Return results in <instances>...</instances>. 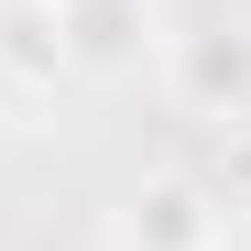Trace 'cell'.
<instances>
[{
	"mask_svg": "<svg viewBox=\"0 0 251 251\" xmlns=\"http://www.w3.org/2000/svg\"><path fill=\"white\" fill-rule=\"evenodd\" d=\"M109 251H229V186L186 175V164L142 175L109 219Z\"/></svg>",
	"mask_w": 251,
	"mask_h": 251,
	"instance_id": "obj_1",
	"label": "cell"
},
{
	"mask_svg": "<svg viewBox=\"0 0 251 251\" xmlns=\"http://www.w3.org/2000/svg\"><path fill=\"white\" fill-rule=\"evenodd\" d=\"M55 44H66V76L120 88L164 55V11L153 0H55Z\"/></svg>",
	"mask_w": 251,
	"mask_h": 251,
	"instance_id": "obj_2",
	"label": "cell"
},
{
	"mask_svg": "<svg viewBox=\"0 0 251 251\" xmlns=\"http://www.w3.org/2000/svg\"><path fill=\"white\" fill-rule=\"evenodd\" d=\"M175 88L207 120H251V44H229V33H175Z\"/></svg>",
	"mask_w": 251,
	"mask_h": 251,
	"instance_id": "obj_3",
	"label": "cell"
},
{
	"mask_svg": "<svg viewBox=\"0 0 251 251\" xmlns=\"http://www.w3.org/2000/svg\"><path fill=\"white\" fill-rule=\"evenodd\" d=\"M0 76H22V88H55V76H66L55 0H0Z\"/></svg>",
	"mask_w": 251,
	"mask_h": 251,
	"instance_id": "obj_4",
	"label": "cell"
}]
</instances>
